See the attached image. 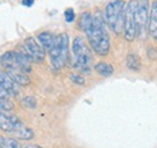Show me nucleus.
Instances as JSON below:
<instances>
[{
	"mask_svg": "<svg viewBox=\"0 0 157 148\" xmlns=\"http://www.w3.org/2000/svg\"><path fill=\"white\" fill-rule=\"evenodd\" d=\"M22 4L27 7H30L33 4H34V0H22Z\"/></svg>",
	"mask_w": 157,
	"mask_h": 148,
	"instance_id": "4be33fe9",
	"label": "nucleus"
},
{
	"mask_svg": "<svg viewBox=\"0 0 157 148\" xmlns=\"http://www.w3.org/2000/svg\"><path fill=\"white\" fill-rule=\"evenodd\" d=\"M90 45L92 46L93 51L99 56H106L110 51V37L106 30L105 20L97 13L93 16L92 24L86 31Z\"/></svg>",
	"mask_w": 157,
	"mask_h": 148,
	"instance_id": "f257e3e1",
	"label": "nucleus"
},
{
	"mask_svg": "<svg viewBox=\"0 0 157 148\" xmlns=\"http://www.w3.org/2000/svg\"><path fill=\"white\" fill-rule=\"evenodd\" d=\"M23 148H40L39 146H36V145H28V146H25V147Z\"/></svg>",
	"mask_w": 157,
	"mask_h": 148,
	"instance_id": "5701e85b",
	"label": "nucleus"
},
{
	"mask_svg": "<svg viewBox=\"0 0 157 148\" xmlns=\"http://www.w3.org/2000/svg\"><path fill=\"white\" fill-rule=\"evenodd\" d=\"M64 17H65V20H67L68 23H73L74 19H75V12H74V10H73V9H68V10H65V12H64Z\"/></svg>",
	"mask_w": 157,
	"mask_h": 148,
	"instance_id": "6ab92c4d",
	"label": "nucleus"
},
{
	"mask_svg": "<svg viewBox=\"0 0 157 148\" xmlns=\"http://www.w3.org/2000/svg\"><path fill=\"white\" fill-rule=\"evenodd\" d=\"M48 53L55 70H59L67 65L69 60V37L65 33L56 36V42Z\"/></svg>",
	"mask_w": 157,
	"mask_h": 148,
	"instance_id": "7ed1b4c3",
	"label": "nucleus"
},
{
	"mask_svg": "<svg viewBox=\"0 0 157 148\" xmlns=\"http://www.w3.org/2000/svg\"><path fill=\"white\" fill-rule=\"evenodd\" d=\"M147 29L150 35L157 40V1H154L151 5V11L149 13Z\"/></svg>",
	"mask_w": 157,
	"mask_h": 148,
	"instance_id": "1a4fd4ad",
	"label": "nucleus"
},
{
	"mask_svg": "<svg viewBox=\"0 0 157 148\" xmlns=\"http://www.w3.org/2000/svg\"><path fill=\"white\" fill-rule=\"evenodd\" d=\"M7 75L12 78V81L16 83V84H21V86H27L30 83V80L29 77L27 76V74L20 71L18 69H12V70H9Z\"/></svg>",
	"mask_w": 157,
	"mask_h": 148,
	"instance_id": "f8f14e48",
	"label": "nucleus"
},
{
	"mask_svg": "<svg viewBox=\"0 0 157 148\" xmlns=\"http://www.w3.org/2000/svg\"><path fill=\"white\" fill-rule=\"evenodd\" d=\"M9 93L6 92L1 86H0V101L1 102H4V104H9V102H11L10 101V99H9Z\"/></svg>",
	"mask_w": 157,
	"mask_h": 148,
	"instance_id": "aec40b11",
	"label": "nucleus"
},
{
	"mask_svg": "<svg viewBox=\"0 0 157 148\" xmlns=\"http://www.w3.org/2000/svg\"><path fill=\"white\" fill-rule=\"evenodd\" d=\"M92 19H93V16L91 15V12H83L78 19V28L86 33L92 24Z\"/></svg>",
	"mask_w": 157,
	"mask_h": 148,
	"instance_id": "2eb2a0df",
	"label": "nucleus"
},
{
	"mask_svg": "<svg viewBox=\"0 0 157 148\" xmlns=\"http://www.w3.org/2000/svg\"><path fill=\"white\" fill-rule=\"evenodd\" d=\"M38 40L40 41L41 46H42V50L50 52L56 42V35L48 33V31H44V33H40L39 36H38Z\"/></svg>",
	"mask_w": 157,
	"mask_h": 148,
	"instance_id": "9b49d317",
	"label": "nucleus"
},
{
	"mask_svg": "<svg viewBox=\"0 0 157 148\" xmlns=\"http://www.w3.org/2000/svg\"><path fill=\"white\" fill-rule=\"evenodd\" d=\"M22 105L28 107V109H34L36 106V100L33 96H27V98H24L22 100Z\"/></svg>",
	"mask_w": 157,
	"mask_h": 148,
	"instance_id": "a211bd4d",
	"label": "nucleus"
},
{
	"mask_svg": "<svg viewBox=\"0 0 157 148\" xmlns=\"http://www.w3.org/2000/svg\"><path fill=\"white\" fill-rule=\"evenodd\" d=\"M138 1L132 0L127 4L124 9V24H123V31L124 39L128 42H132L137 36V25H136V10H137Z\"/></svg>",
	"mask_w": 157,
	"mask_h": 148,
	"instance_id": "39448f33",
	"label": "nucleus"
},
{
	"mask_svg": "<svg viewBox=\"0 0 157 148\" xmlns=\"http://www.w3.org/2000/svg\"><path fill=\"white\" fill-rule=\"evenodd\" d=\"M23 47H24V50L27 51V53L29 54L32 61L40 64V63H42V61L45 60V52H44L42 47L35 41L34 37H28V39H25Z\"/></svg>",
	"mask_w": 157,
	"mask_h": 148,
	"instance_id": "0eeeda50",
	"label": "nucleus"
},
{
	"mask_svg": "<svg viewBox=\"0 0 157 148\" xmlns=\"http://www.w3.org/2000/svg\"><path fill=\"white\" fill-rule=\"evenodd\" d=\"M94 70L98 72L100 76H104V77H109L114 74V68L113 65L105 63V61H100L98 64H96L94 66Z\"/></svg>",
	"mask_w": 157,
	"mask_h": 148,
	"instance_id": "4468645a",
	"label": "nucleus"
},
{
	"mask_svg": "<svg viewBox=\"0 0 157 148\" xmlns=\"http://www.w3.org/2000/svg\"><path fill=\"white\" fill-rule=\"evenodd\" d=\"M11 134L15 135V137L17 139H21V140H30L34 137V132L32 131V129L29 128H25L23 124L20 125L16 130H13Z\"/></svg>",
	"mask_w": 157,
	"mask_h": 148,
	"instance_id": "ddd939ff",
	"label": "nucleus"
},
{
	"mask_svg": "<svg viewBox=\"0 0 157 148\" xmlns=\"http://www.w3.org/2000/svg\"><path fill=\"white\" fill-rule=\"evenodd\" d=\"M73 56H74V68L83 74H88L91 69V61L93 58L90 48L86 46L83 39L81 36L74 39Z\"/></svg>",
	"mask_w": 157,
	"mask_h": 148,
	"instance_id": "20e7f679",
	"label": "nucleus"
},
{
	"mask_svg": "<svg viewBox=\"0 0 157 148\" xmlns=\"http://www.w3.org/2000/svg\"><path fill=\"white\" fill-rule=\"evenodd\" d=\"M0 65L7 70L17 69V58H16V52L9 51L4 53L0 57Z\"/></svg>",
	"mask_w": 157,
	"mask_h": 148,
	"instance_id": "9d476101",
	"label": "nucleus"
},
{
	"mask_svg": "<svg viewBox=\"0 0 157 148\" xmlns=\"http://www.w3.org/2000/svg\"><path fill=\"white\" fill-rule=\"evenodd\" d=\"M124 1L123 0H113L105 7V19L110 29L115 34H121L123 31L124 24Z\"/></svg>",
	"mask_w": 157,
	"mask_h": 148,
	"instance_id": "f03ea898",
	"label": "nucleus"
},
{
	"mask_svg": "<svg viewBox=\"0 0 157 148\" xmlns=\"http://www.w3.org/2000/svg\"><path fill=\"white\" fill-rule=\"evenodd\" d=\"M0 86L9 93V95H17L18 94V87L12 81V78L7 75V72H0Z\"/></svg>",
	"mask_w": 157,
	"mask_h": 148,
	"instance_id": "6e6552de",
	"label": "nucleus"
},
{
	"mask_svg": "<svg viewBox=\"0 0 157 148\" xmlns=\"http://www.w3.org/2000/svg\"><path fill=\"white\" fill-rule=\"evenodd\" d=\"M2 142H4V137L0 136V148H2Z\"/></svg>",
	"mask_w": 157,
	"mask_h": 148,
	"instance_id": "b1692460",
	"label": "nucleus"
},
{
	"mask_svg": "<svg viewBox=\"0 0 157 148\" xmlns=\"http://www.w3.org/2000/svg\"><path fill=\"white\" fill-rule=\"evenodd\" d=\"M71 81L74 82V83H76V84H80V86H83L85 84V78L82 77V76H80V75H71Z\"/></svg>",
	"mask_w": 157,
	"mask_h": 148,
	"instance_id": "412c9836",
	"label": "nucleus"
},
{
	"mask_svg": "<svg viewBox=\"0 0 157 148\" xmlns=\"http://www.w3.org/2000/svg\"><path fill=\"white\" fill-rule=\"evenodd\" d=\"M149 23V0L138 1L136 10V25H137V35H145L146 28Z\"/></svg>",
	"mask_w": 157,
	"mask_h": 148,
	"instance_id": "423d86ee",
	"label": "nucleus"
},
{
	"mask_svg": "<svg viewBox=\"0 0 157 148\" xmlns=\"http://www.w3.org/2000/svg\"><path fill=\"white\" fill-rule=\"evenodd\" d=\"M2 148H21L20 143L15 139H4Z\"/></svg>",
	"mask_w": 157,
	"mask_h": 148,
	"instance_id": "f3484780",
	"label": "nucleus"
},
{
	"mask_svg": "<svg viewBox=\"0 0 157 148\" xmlns=\"http://www.w3.org/2000/svg\"><path fill=\"white\" fill-rule=\"evenodd\" d=\"M140 65H141L140 58L137 54L129 53L127 56V66H128L129 70H132V71H139L140 70Z\"/></svg>",
	"mask_w": 157,
	"mask_h": 148,
	"instance_id": "dca6fc26",
	"label": "nucleus"
}]
</instances>
